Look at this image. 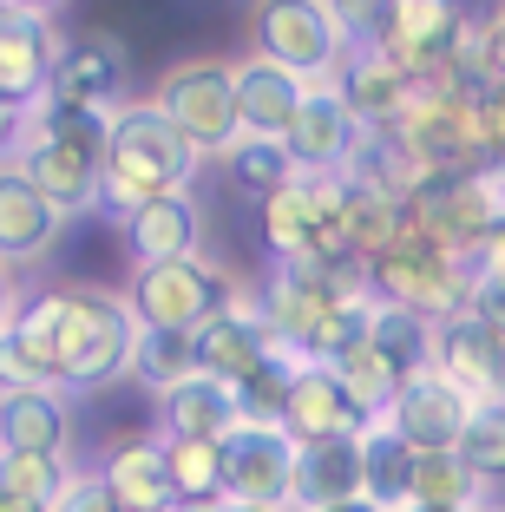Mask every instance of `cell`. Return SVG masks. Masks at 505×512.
I'll return each instance as SVG.
<instances>
[{
	"label": "cell",
	"mask_w": 505,
	"mask_h": 512,
	"mask_svg": "<svg viewBox=\"0 0 505 512\" xmlns=\"http://www.w3.org/2000/svg\"><path fill=\"white\" fill-rule=\"evenodd\" d=\"M197 178V158L145 99H125L112 119H105V151H99V204L112 211H132L145 197H171V191H191Z\"/></svg>",
	"instance_id": "obj_1"
},
{
	"label": "cell",
	"mask_w": 505,
	"mask_h": 512,
	"mask_svg": "<svg viewBox=\"0 0 505 512\" xmlns=\"http://www.w3.org/2000/svg\"><path fill=\"white\" fill-rule=\"evenodd\" d=\"M132 342L138 322L125 309V296L112 289H66V322L60 348H53V388H112L119 375H132Z\"/></svg>",
	"instance_id": "obj_2"
},
{
	"label": "cell",
	"mask_w": 505,
	"mask_h": 512,
	"mask_svg": "<svg viewBox=\"0 0 505 512\" xmlns=\"http://www.w3.org/2000/svg\"><path fill=\"white\" fill-rule=\"evenodd\" d=\"M361 276H368L374 302L414 316L420 329H440L446 316H460V296H466V263L453 250H440V243L414 237L407 224L394 230V243L374 263H361Z\"/></svg>",
	"instance_id": "obj_3"
},
{
	"label": "cell",
	"mask_w": 505,
	"mask_h": 512,
	"mask_svg": "<svg viewBox=\"0 0 505 512\" xmlns=\"http://www.w3.org/2000/svg\"><path fill=\"white\" fill-rule=\"evenodd\" d=\"M171 132L191 145V158H223L237 145V106H230V66L223 60H178L145 99Z\"/></svg>",
	"instance_id": "obj_4"
},
{
	"label": "cell",
	"mask_w": 505,
	"mask_h": 512,
	"mask_svg": "<svg viewBox=\"0 0 505 512\" xmlns=\"http://www.w3.org/2000/svg\"><path fill=\"white\" fill-rule=\"evenodd\" d=\"M348 40L355 33H348L342 7H322V0H269V7H256V60L296 73L302 86L335 73Z\"/></svg>",
	"instance_id": "obj_5"
},
{
	"label": "cell",
	"mask_w": 505,
	"mask_h": 512,
	"mask_svg": "<svg viewBox=\"0 0 505 512\" xmlns=\"http://www.w3.org/2000/svg\"><path fill=\"white\" fill-rule=\"evenodd\" d=\"M223 276L210 270L204 256H178V263H145L125 289V309H132L138 329H178L191 335L197 322L217 309Z\"/></svg>",
	"instance_id": "obj_6"
},
{
	"label": "cell",
	"mask_w": 505,
	"mask_h": 512,
	"mask_svg": "<svg viewBox=\"0 0 505 512\" xmlns=\"http://www.w3.org/2000/svg\"><path fill=\"white\" fill-rule=\"evenodd\" d=\"M466 421H473V401L453 394L433 368H414L401 388L387 394L381 414H374V427H387L407 453H453L460 434H466Z\"/></svg>",
	"instance_id": "obj_7"
},
{
	"label": "cell",
	"mask_w": 505,
	"mask_h": 512,
	"mask_svg": "<svg viewBox=\"0 0 505 512\" xmlns=\"http://www.w3.org/2000/svg\"><path fill=\"white\" fill-rule=\"evenodd\" d=\"M217 453H223V506L289 512V467H296V447H289L276 427L237 421L217 440Z\"/></svg>",
	"instance_id": "obj_8"
},
{
	"label": "cell",
	"mask_w": 505,
	"mask_h": 512,
	"mask_svg": "<svg viewBox=\"0 0 505 512\" xmlns=\"http://www.w3.org/2000/svg\"><path fill=\"white\" fill-rule=\"evenodd\" d=\"M191 348H197V375L237 388V381L263 362V348H269L263 322H256V289H243V283L223 276V296H217V309L191 329Z\"/></svg>",
	"instance_id": "obj_9"
},
{
	"label": "cell",
	"mask_w": 505,
	"mask_h": 512,
	"mask_svg": "<svg viewBox=\"0 0 505 512\" xmlns=\"http://www.w3.org/2000/svg\"><path fill=\"white\" fill-rule=\"evenodd\" d=\"M60 27L40 7H0V106L33 112L60 66Z\"/></svg>",
	"instance_id": "obj_10"
},
{
	"label": "cell",
	"mask_w": 505,
	"mask_h": 512,
	"mask_svg": "<svg viewBox=\"0 0 505 512\" xmlns=\"http://www.w3.org/2000/svg\"><path fill=\"white\" fill-rule=\"evenodd\" d=\"M276 145L289 151L296 178H328V171H342L348 158H355L361 132H355V119H348L342 92L328 86V79H315V86H302V106H296V119L283 125Z\"/></svg>",
	"instance_id": "obj_11"
},
{
	"label": "cell",
	"mask_w": 505,
	"mask_h": 512,
	"mask_svg": "<svg viewBox=\"0 0 505 512\" xmlns=\"http://www.w3.org/2000/svg\"><path fill=\"white\" fill-rule=\"evenodd\" d=\"M427 368L446 381L453 394L466 401H499V381H505V348H499V329L473 316H446L440 329H427Z\"/></svg>",
	"instance_id": "obj_12"
},
{
	"label": "cell",
	"mask_w": 505,
	"mask_h": 512,
	"mask_svg": "<svg viewBox=\"0 0 505 512\" xmlns=\"http://www.w3.org/2000/svg\"><path fill=\"white\" fill-rule=\"evenodd\" d=\"M361 427H368V414H361L355 401H348L342 388H335V375L328 368H302L296 381H289L283 394V414H276V434L289 440V447H322V440H355Z\"/></svg>",
	"instance_id": "obj_13"
},
{
	"label": "cell",
	"mask_w": 505,
	"mask_h": 512,
	"mask_svg": "<svg viewBox=\"0 0 505 512\" xmlns=\"http://www.w3.org/2000/svg\"><path fill=\"white\" fill-rule=\"evenodd\" d=\"M328 86L342 92V106H348V119H355L361 138L387 132L394 112H401V99H407V73L368 40H348V53H342V66L328 73Z\"/></svg>",
	"instance_id": "obj_14"
},
{
	"label": "cell",
	"mask_w": 505,
	"mask_h": 512,
	"mask_svg": "<svg viewBox=\"0 0 505 512\" xmlns=\"http://www.w3.org/2000/svg\"><path fill=\"white\" fill-rule=\"evenodd\" d=\"M46 99H66V106H86V112H119L125 106V46L99 27L86 40L60 46V66H53Z\"/></svg>",
	"instance_id": "obj_15"
},
{
	"label": "cell",
	"mask_w": 505,
	"mask_h": 512,
	"mask_svg": "<svg viewBox=\"0 0 505 512\" xmlns=\"http://www.w3.org/2000/svg\"><path fill=\"white\" fill-rule=\"evenodd\" d=\"M7 165H14L60 217L99 211V165H92V158H79V151L46 145V138H20V151L7 158Z\"/></svg>",
	"instance_id": "obj_16"
},
{
	"label": "cell",
	"mask_w": 505,
	"mask_h": 512,
	"mask_svg": "<svg viewBox=\"0 0 505 512\" xmlns=\"http://www.w3.org/2000/svg\"><path fill=\"white\" fill-rule=\"evenodd\" d=\"M73 447V407L60 388H0V453H53Z\"/></svg>",
	"instance_id": "obj_17"
},
{
	"label": "cell",
	"mask_w": 505,
	"mask_h": 512,
	"mask_svg": "<svg viewBox=\"0 0 505 512\" xmlns=\"http://www.w3.org/2000/svg\"><path fill=\"white\" fill-rule=\"evenodd\" d=\"M92 480L105 486V499L119 512H171V480H164L158 434L112 440V447L99 453V473H92Z\"/></svg>",
	"instance_id": "obj_18"
},
{
	"label": "cell",
	"mask_w": 505,
	"mask_h": 512,
	"mask_svg": "<svg viewBox=\"0 0 505 512\" xmlns=\"http://www.w3.org/2000/svg\"><path fill=\"white\" fill-rule=\"evenodd\" d=\"M230 106H237V138H283L302 106V79L269 60H243L230 66Z\"/></svg>",
	"instance_id": "obj_19"
},
{
	"label": "cell",
	"mask_w": 505,
	"mask_h": 512,
	"mask_svg": "<svg viewBox=\"0 0 505 512\" xmlns=\"http://www.w3.org/2000/svg\"><path fill=\"white\" fill-rule=\"evenodd\" d=\"M125 230V250L145 263H178V256H197V197L191 191H171V197H145L119 217Z\"/></svg>",
	"instance_id": "obj_20"
},
{
	"label": "cell",
	"mask_w": 505,
	"mask_h": 512,
	"mask_svg": "<svg viewBox=\"0 0 505 512\" xmlns=\"http://www.w3.org/2000/svg\"><path fill=\"white\" fill-rule=\"evenodd\" d=\"M361 499V453L355 440H322V447H296L289 467V512H322Z\"/></svg>",
	"instance_id": "obj_21"
},
{
	"label": "cell",
	"mask_w": 505,
	"mask_h": 512,
	"mask_svg": "<svg viewBox=\"0 0 505 512\" xmlns=\"http://www.w3.org/2000/svg\"><path fill=\"white\" fill-rule=\"evenodd\" d=\"M66 217L20 178L14 165H0V263H33V256L53 250Z\"/></svg>",
	"instance_id": "obj_22"
},
{
	"label": "cell",
	"mask_w": 505,
	"mask_h": 512,
	"mask_svg": "<svg viewBox=\"0 0 505 512\" xmlns=\"http://www.w3.org/2000/svg\"><path fill=\"white\" fill-rule=\"evenodd\" d=\"M237 427V401L210 375H191L158 394V440H223Z\"/></svg>",
	"instance_id": "obj_23"
},
{
	"label": "cell",
	"mask_w": 505,
	"mask_h": 512,
	"mask_svg": "<svg viewBox=\"0 0 505 512\" xmlns=\"http://www.w3.org/2000/svg\"><path fill=\"white\" fill-rule=\"evenodd\" d=\"M499 499V486H479L473 467H466L460 453H414V473H407V506H486Z\"/></svg>",
	"instance_id": "obj_24"
},
{
	"label": "cell",
	"mask_w": 505,
	"mask_h": 512,
	"mask_svg": "<svg viewBox=\"0 0 505 512\" xmlns=\"http://www.w3.org/2000/svg\"><path fill=\"white\" fill-rule=\"evenodd\" d=\"M355 453H361V499H374L381 512H401L407 506V473H414V453L387 427H361L355 434Z\"/></svg>",
	"instance_id": "obj_25"
},
{
	"label": "cell",
	"mask_w": 505,
	"mask_h": 512,
	"mask_svg": "<svg viewBox=\"0 0 505 512\" xmlns=\"http://www.w3.org/2000/svg\"><path fill=\"white\" fill-rule=\"evenodd\" d=\"M66 486H73V460H53V453H0V499L7 506L53 512Z\"/></svg>",
	"instance_id": "obj_26"
},
{
	"label": "cell",
	"mask_w": 505,
	"mask_h": 512,
	"mask_svg": "<svg viewBox=\"0 0 505 512\" xmlns=\"http://www.w3.org/2000/svg\"><path fill=\"white\" fill-rule=\"evenodd\" d=\"M394 230H401V204L387 191H374V184H355L348 178V204H342V243L355 263H374V256L394 243Z\"/></svg>",
	"instance_id": "obj_27"
},
{
	"label": "cell",
	"mask_w": 505,
	"mask_h": 512,
	"mask_svg": "<svg viewBox=\"0 0 505 512\" xmlns=\"http://www.w3.org/2000/svg\"><path fill=\"white\" fill-rule=\"evenodd\" d=\"M164 480H171V506H197V499H223V453L217 440H158Z\"/></svg>",
	"instance_id": "obj_28"
},
{
	"label": "cell",
	"mask_w": 505,
	"mask_h": 512,
	"mask_svg": "<svg viewBox=\"0 0 505 512\" xmlns=\"http://www.w3.org/2000/svg\"><path fill=\"white\" fill-rule=\"evenodd\" d=\"M105 119H112V112H86V106H66V99H40V106L27 112V138L66 145V151H79V158H92V165H99Z\"/></svg>",
	"instance_id": "obj_29"
},
{
	"label": "cell",
	"mask_w": 505,
	"mask_h": 512,
	"mask_svg": "<svg viewBox=\"0 0 505 512\" xmlns=\"http://www.w3.org/2000/svg\"><path fill=\"white\" fill-rule=\"evenodd\" d=\"M132 375L145 381V388H178V381H191L197 375V348H191V335H178V329H138V342H132Z\"/></svg>",
	"instance_id": "obj_30"
},
{
	"label": "cell",
	"mask_w": 505,
	"mask_h": 512,
	"mask_svg": "<svg viewBox=\"0 0 505 512\" xmlns=\"http://www.w3.org/2000/svg\"><path fill=\"white\" fill-rule=\"evenodd\" d=\"M223 171H230V178H237V191H250L256 204H263L269 191L296 184V165H289V151L276 145V138H237V145L223 151Z\"/></svg>",
	"instance_id": "obj_31"
},
{
	"label": "cell",
	"mask_w": 505,
	"mask_h": 512,
	"mask_svg": "<svg viewBox=\"0 0 505 512\" xmlns=\"http://www.w3.org/2000/svg\"><path fill=\"white\" fill-rule=\"evenodd\" d=\"M368 348L374 355H381L387 368H394V375H414V368H427V329H420L414 316H401V309H387V302H374L368 309Z\"/></svg>",
	"instance_id": "obj_32"
},
{
	"label": "cell",
	"mask_w": 505,
	"mask_h": 512,
	"mask_svg": "<svg viewBox=\"0 0 505 512\" xmlns=\"http://www.w3.org/2000/svg\"><path fill=\"white\" fill-rule=\"evenodd\" d=\"M309 230H315V211H309L302 178L263 197V243H269V256H276V263H289V256L309 250Z\"/></svg>",
	"instance_id": "obj_33"
},
{
	"label": "cell",
	"mask_w": 505,
	"mask_h": 512,
	"mask_svg": "<svg viewBox=\"0 0 505 512\" xmlns=\"http://www.w3.org/2000/svg\"><path fill=\"white\" fill-rule=\"evenodd\" d=\"M473 467V480L479 486H499V473H505V414H499V401H479L473 407V421H466V434H460V447H453Z\"/></svg>",
	"instance_id": "obj_34"
},
{
	"label": "cell",
	"mask_w": 505,
	"mask_h": 512,
	"mask_svg": "<svg viewBox=\"0 0 505 512\" xmlns=\"http://www.w3.org/2000/svg\"><path fill=\"white\" fill-rule=\"evenodd\" d=\"M53 512H119V506L105 499V486L92 480V473H73V486L60 493V506H53Z\"/></svg>",
	"instance_id": "obj_35"
},
{
	"label": "cell",
	"mask_w": 505,
	"mask_h": 512,
	"mask_svg": "<svg viewBox=\"0 0 505 512\" xmlns=\"http://www.w3.org/2000/svg\"><path fill=\"white\" fill-rule=\"evenodd\" d=\"M14 316H20V276L14 263H0V335L14 329Z\"/></svg>",
	"instance_id": "obj_36"
},
{
	"label": "cell",
	"mask_w": 505,
	"mask_h": 512,
	"mask_svg": "<svg viewBox=\"0 0 505 512\" xmlns=\"http://www.w3.org/2000/svg\"><path fill=\"white\" fill-rule=\"evenodd\" d=\"M20 138H27V112H14V106H0V165L20 151Z\"/></svg>",
	"instance_id": "obj_37"
},
{
	"label": "cell",
	"mask_w": 505,
	"mask_h": 512,
	"mask_svg": "<svg viewBox=\"0 0 505 512\" xmlns=\"http://www.w3.org/2000/svg\"><path fill=\"white\" fill-rule=\"evenodd\" d=\"M322 512H381L374 499H342V506H322Z\"/></svg>",
	"instance_id": "obj_38"
},
{
	"label": "cell",
	"mask_w": 505,
	"mask_h": 512,
	"mask_svg": "<svg viewBox=\"0 0 505 512\" xmlns=\"http://www.w3.org/2000/svg\"><path fill=\"white\" fill-rule=\"evenodd\" d=\"M401 512H460V506H401ZM479 512V506H473Z\"/></svg>",
	"instance_id": "obj_39"
},
{
	"label": "cell",
	"mask_w": 505,
	"mask_h": 512,
	"mask_svg": "<svg viewBox=\"0 0 505 512\" xmlns=\"http://www.w3.org/2000/svg\"><path fill=\"white\" fill-rule=\"evenodd\" d=\"M479 512H499V499H486V506H479Z\"/></svg>",
	"instance_id": "obj_40"
},
{
	"label": "cell",
	"mask_w": 505,
	"mask_h": 512,
	"mask_svg": "<svg viewBox=\"0 0 505 512\" xmlns=\"http://www.w3.org/2000/svg\"><path fill=\"white\" fill-rule=\"evenodd\" d=\"M223 512H256V506H223Z\"/></svg>",
	"instance_id": "obj_41"
},
{
	"label": "cell",
	"mask_w": 505,
	"mask_h": 512,
	"mask_svg": "<svg viewBox=\"0 0 505 512\" xmlns=\"http://www.w3.org/2000/svg\"><path fill=\"white\" fill-rule=\"evenodd\" d=\"M7 512H27V506H7Z\"/></svg>",
	"instance_id": "obj_42"
},
{
	"label": "cell",
	"mask_w": 505,
	"mask_h": 512,
	"mask_svg": "<svg viewBox=\"0 0 505 512\" xmlns=\"http://www.w3.org/2000/svg\"><path fill=\"white\" fill-rule=\"evenodd\" d=\"M0 512H7V499H0Z\"/></svg>",
	"instance_id": "obj_43"
}]
</instances>
